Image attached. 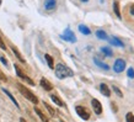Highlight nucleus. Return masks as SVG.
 I'll return each mask as SVG.
<instances>
[{"label": "nucleus", "instance_id": "nucleus-15", "mask_svg": "<svg viewBox=\"0 0 134 122\" xmlns=\"http://www.w3.org/2000/svg\"><path fill=\"white\" fill-rule=\"evenodd\" d=\"M3 91H4V93L6 94V95H8L9 98H10V100H11V101L14 102V105H15V106H16V107H17V109H19V107H20V105H19V102L16 101V99L14 98V96H12V94L10 93V91H9L8 89H3Z\"/></svg>", "mask_w": 134, "mask_h": 122}, {"label": "nucleus", "instance_id": "nucleus-29", "mask_svg": "<svg viewBox=\"0 0 134 122\" xmlns=\"http://www.w3.org/2000/svg\"><path fill=\"white\" fill-rule=\"evenodd\" d=\"M20 122H27V121H26L25 118H22V117H21V118H20Z\"/></svg>", "mask_w": 134, "mask_h": 122}, {"label": "nucleus", "instance_id": "nucleus-30", "mask_svg": "<svg viewBox=\"0 0 134 122\" xmlns=\"http://www.w3.org/2000/svg\"><path fill=\"white\" fill-rule=\"evenodd\" d=\"M82 3H87V1H89V0H81Z\"/></svg>", "mask_w": 134, "mask_h": 122}, {"label": "nucleus", "instance_id": "nucleus-7", "mask_svg": "<svg viewBox=\"0 0 134 122\" xmlns=\"http://www.w3.org/2000/svg\"><path fill=\"white\" fill-rule=\"evenodd\" d=\"M91 105H92V109H93V111H95L96 115L102 114V105L97 99H92V100H91Z\"/></svg>", "mask_w": 134, "mask_h": 122}, {"label": "nucleus", "instance_id": "nucleus-13", "mask_svg": "<svg viewBox=\"0 0 134 122\" xmlns=\"http://www.w3.org/2000/svg\"><path fill=\"white\" fill-rule=\"evenodd\" d=\"M11 51L14 52V54L16 56L17 59H19V61H20L21 63H26V61L24 59V57H22V56L20 54V52H19V49H17L16 47H15V46H11Z\"/></svg>", "mask_w": 134, "mask_h": 122}, {"label": "nucleus", "instance_id": "nucleus-14", "mask_svg": "<svg viewBox=\"0 0 134 122\" xmlns=\"http://www.w3.org/2000/svg\"><path fill=\"white\" fill-rule=\"evenodd\" d=\"M79 31H80V32H81L82 35H86V36L91 33V30H90L89 27L86 26V25H82V24H81V25H79Z\"/></svg>", "mask_w": 134, "mask_h": 122}, {"label": "nucleus", "instance_id": "nucleus-11", "mask_svg": "<svg viewBox=\"0 0 134 122\" xmlns=\"http://www.w3.org/2000/svg\"><path fill=\"white\" fill-rule=\"evenodd\" d=\"M35 112H36V114L38 115V117L41 118V121H42V122H49L48 117H47V116H46V115L43 114V112H42V111L40 110L38 107H35Z\"/></svg>", "mask_w": 134, "mask_h": 122}, {"label": "nucleus", "instance_id": "nucleus-21", "mask_svg": "<svg viewBox=\"0 0 134 122\" xmlns=\"http://www.w3.org/2000/svg\"><path fill=\"white\" fill-rule=\"evenodd\" d=\"M43 105H44V107L47 109V110H48V112L51 114V116H57V111L54 110V109H53L52 106L48 105L47 102H43Z\"/></svg>", "mask_w": 134, "mask_h": 122}, {"label": "nucleus", "instance_id": "nucleus-26", "mask_svg": "<svg viewBox=\"0 0 134 122\" xmlns=\"http://www.w3.org/2000/svg\"><path fill=\"white\" fill-rule=\"evenodd\" d=\"M0 48H1V49H6V46H5L4 41L1 40V37H0Z\"/></svg>", "mask_w": 134, "mask_h": 122}, {"label": "nucleus", "instance_id": "nucleus-8", "mask_svg": "<svg viewBox=\"0 0 134 122\" xmlns=\"http://www.w3.org/2000/svg\"><path fill=\"white\" fill-rule=\"evenodd\" d=\"M44 9L48 10V11H52V10H55L57 8V0H44Z\"/></svg>", "mask_w": 134, "mask_h": 122}, {"label": "nucleus", "instance_id": "nucleus-3", "mask_svg": "<svg viewBox=\"0 0 134 122\" xmlns=\"http://www.w3.org/2000/svg\"><path fill=\"white\" fill-rule=\"evenodd\" d=\"M14 68H15V70H16V74H17V77L20 78V79H22L24 81H26V83H27V84H30V85H32V86L35 85V83H33L32 79H31L30 77H27V75H26V74H25L24 72L21 70V68L19 67V65H17V64H14Z\"/></svg>", "mask_w": 134, "mask_h": 122}, {"label": "nucleus", "instance_id": "nucleus-5", "mask_svg": "<svg viewBox=\"0 0 134 122\" xmlns=\"http://www.w3.org/2000/svg\"><path fill=\"white\" fill-rule=\"evenodd\" d=\"M75 111H76V114L79 115L80 118H82V120L87 121L90 118V112L87 111L86 107H84V106H76V107H75Z\"/></svg>", "mask_w": 134, "mask_h": 122}, {"label": "nucleus", "instance_id": "nucleus-18", "mask_svg": "<svg viewBox=\"0 0 134 122\" xmlns=\"http://www.w3.org/2000/svg\"><path fill=\"white\" fill-rule=\"evenodd\" d=\"M96 36H97V38H100V40H108L107 33H106L105 31H102V30H98V31H96Z\"/></svg>", "mask_w": 134, "mask_h": 122}, {"label": "nucleus", "instance_id": "nucleus-4", "mask_svg": "<svg viewBox=\"0 0 134 122\" xmlns=\"http://www.w3.org/2000/svg\"><path fill=\"white\" fill-rule=\"evenodd\" d=\"M60 38H63V40L66 41V42H71V43L76 42V37H75L74 32L70 29H66V30H65L64 33H63V35L60 36Z\"/></svg>", "mask_w": 134, "mask_h": 122}, {"label": "nucleus", "instance_id": "nucleus-17", "mask_svg": "<svg viewBox=\"0 0 134 122\" xmlns=\"http://www.w3.org/2000/svg\"><path fill=\"white\" fill-rule=\"evenodd\" d=\"M93 61H95V64L97 65V67H100V68H102V69H106V70H108V69H110V67H108V65L105 64V63H102L101 61H98V59H97L96 57L93 58Z\"/></svg>", "mask_w": 134, "mask_h": 122}, {"label": "nucleus", "instance_id": "nucleus-23", "mask_svg": "<svg viewBox=\"0 0 134 122\" xmlns=\"http://www.w3.org/2000/svg\"><path fill=\"white\" fill-rule=\"evenodd\" d=\"M126 121L127 122H134V115L132 112H128L126 116Z\"/></svg>", "mask_w": 134, "mask_h": 122}, {"label": "nucleus", "instance_id": "nucleus-10", "mask_svg": "<svg viewBox=\"0 0 134 122\" xmlns=\"http://www.w3.org/2000/svg\"><path fill=\"white\" fill-rule=\"evenodd\" d=\"M100 91H101L102 95H105V96H107V98H110L111 96V90L108 89V86L106 85V84H103V83L100 85Z\"/></svg>", "mask_w": 134, "mask_h": 122}, {"label": "nucleus", "instance_id": "nucleus-9", "mask_svg": "<svg viewBox=\"0 0 134 122\" xmlns=\"http://www.w3.org/2000/svg\"><path fill=\"white\" fill-rule=\"evenodd\" d=\"M41 86L46 90V91H52L53 90V85L51 84V81H48L46 78H42L41 79Z\"/></svg>", "mask_w": 134, "mask_h": 122}, {"label": "nucleus", "instance_id": "nucleus-28", "mask_svg": "<svg viewBox=\"0 0 134 122\" xmlns=\"http://www.w3.org/2000/svg\"><path fill=\"white\" fill-rule=\"evenodd\" d=\"M129 11H130V14H132V15H133L134 16V4L132 5V6H130V9H129Z\"/></svg>", "mask_w": 134, "mask_h": 122}, {"label": "nucleus", "instance_id": "nucleus-2", "mask_svg": "<svg viewBox=\"0 0 134 122\" xmlns=\"http://www.w3.org/2000/svg\"><path fill=\"white\" fill-rule=\"evenodd\" d=\"M16 86H17V89H19V91H20V93L22 94L29 101H31L32 104H35V105H37V104L40 102L38 101V98H37L36 95H35L30 89H27L25 85H22V84H17Z\"/></svg>", "mask_w": 134, "mask_h": 122}, {"label": "nucleus", "instance_id": "nucleus-16", "mask_svg": "<svg viewBox=\"0 0 134 122\" xmlns=\"http://www.w3.org/2000/svg\"><path fill=\"white\" fill-rule=\"evenodd\" d=\"M51 99H52L53 102H54V104H57L58 106H60V107H63V106H64V102L62 101V100H60L59 98H58L57 95H54V94H52V95H51Z\"/></svg>", "mask_w": 134, "mask_h": 122}, {"label": "nucleus", "instance_id": "nucleus-25", "mask_svg": "<svg viewBox=\"0 0 134 122\" xmlns=\"http://www.w3.org/2000/svg\"><path fill=\"white\" fill-rule=\"evenodd\" d=\"M127 75H128V78H130V79H134V69L133 68H129V69H128Z\"/></svg>", "mask_w": 134, "mask_h": 122}, {"label": "nucleus", "instance_id": "nucleus-27", "mask_svg": "<svg viewBox=\"0 0 134 122\" xmlns=\"http://www.w3.org/2000/svg\"><path fill=\"white\" fill-rule=\"evenodd\" d=\"M0 61L3 62V64H4V65H8V61H6L4 57H0Z\"/></svg>", "mask_w": 134, "mask_h": 122}, {"label": "nucleus", "instance_id": "nucleus-1", "mask_svg": "<svg viewBox=\"0 0 134 122\" xmlns=\"http://www.w3.org/2000/svg\"><path fill=\"white\" fill-rule=\"evenodd\" d=\"M55 75H57L58 79H65V78L73 77L74 72L70 68H68L66 65L59 63V64L55 65Z\"/></svg>", "mask_w": 134, "mask_h": 122}, {"label": "nucleus", "instance_id": "nucleus-31", "mask_svg": "<svg viewBox=\"0 0 134 122\" xmlns=\"http://www.w3.org/2000/svg\"><path fill=\"white\" fill-rule=\"evenodd\" d=\"M0 5H1V0H0Z\"/></svg>", "mask_w": 134, "mask_h": 122}, {"label": "nucleus", "instance_id": "nucleus-20", "mask_svg": "<svg viewBox=\"0 0 134 122\" xmlns=\"http://www.w3.org/2000/svg\"><path fill=\"white\" fill-rule=\"evenodd\" d=\"M111 45L113 46H117V47H123V42H121V40H118L117 37H112L111 38Z\"/></svg>", "mask_w": 134, "mask_h": 122}, {"label": "nucleus", "instance_id": "nucleus-22", "mask_svg": "<svg viewBox=\"0 0 134 122\" xmlns=\"http://www.w3.org/2000/svg\"><path fill=\"white\" fill-rule=\"evenodd\" d=\"M101 51H102V53H103L105 56H107V57H112V56H113L112 51H111V49L108 48V47H102Z\"/></svg>", "mask_w": 134, "mask_h": 122}, {"label": "nucleus", "instance_id": "nucleus-19", "mask_svg": "<svg viewBox=\"0 0 134 122\" xmlns=\"http://www.w3.org/2000/svg\"><path fill=\"white\" fill-rule=\"evenodd\" d=\"M46 61H47V64H48V67L51 68V69H54V61H53V58L49 56V54H46L44 56Z\"/></svg>", "mask_w": 134, "mask_h": 122}, {"label": "nucleus", "instance_id": "nucleus-6", "mask_svg": "<svg viewBox=\"0 0 134 122\" xmlns=\"http://www.w3.org/2000/svg\"><path fill=\"white\" fill-rule=\"evenodd\" d=\"M124 68H126V61L124 59H117V61L114 62L113 64V70L116 72V73H122L123 70H124Z\"/></svg>", "mask_w": 134, "mask_h": 122}, {"label": "nucleus", "instance_id": "nucleus-12", "mask_svg": "<svg viewBox=\"0 0 134 122\" xmlns=\"http://www.w3.org/2000/svg\"><path fill=\"white\" fill-rule=\"evenodd\" d=\"M113 11H114V14L117 15L118 19H122V15H121V9H119V3H118L117 0L113 1Z\"/></svg>", "mask_w": 134, "mask_h": 122}, {"label": "nucleus", "instance_id": "nucleus-24", "mask_svg": "<svg viewBox=\"0 0 134 122\" xmlns=\"http://www.w3.org/2000/svg\"><path fill=\"white\" fill-rule=\"evenodd\" d=\"M112 89H113V91H114V93H116V94H117V95H118V96H119V98H123V94L121 93V90L118 89V88H117V86H116V85H113V86H112Z\"/></svg>", "mask_w": 134, "mask_h": 122}]
</instances>
